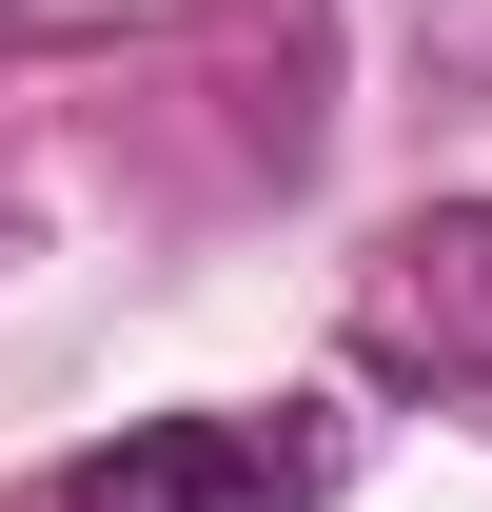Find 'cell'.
Masks as SVG:
<instances>
[{
    "label": "cell",
    "instance_id": "1",
    "mask_svg": "<svg viewBox=\"0 0 492 512\" xmlns=\"http://www.w3.org/2000/svg\"><path fill=\"white\" fill-rule=\"evenodd\" d=\"M355 493V414H119L99 453L20 473V512H335Z\"/></svg>",
    "mask_w": 492,
    "mask_h": 512
},
{
    "label": "cell",
    "instance_id": "2",
    "mask_svg": "<svg viewBox=\"0 0 492 512\" xmlns=\"http://www.w3.org/2000/svg\"><path fill=\"white\" fill-rule=\"evenodd\" d=\"M355 375L433 394V414H492V197H433L355 256Z\"/></svg>",
    "mask_w": 492,
    "mask_h": 512
}]
</instances>
